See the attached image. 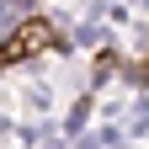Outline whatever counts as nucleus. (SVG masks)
<instances>
[{
  "label": "nucleus",
  "instance_id": "nucleus-1",
  "mask_svg": "<svg viewBox=\"0 0 149 149\" xmlns=\"http://www.w3.org/2000/svg\"><path fill=\"white\" fill-rule=\"evenodd\" d=\"M48 43H53V27H48V22H27L22 32H16V43H11L6 53H11V59H22V53H43Z\"/></svg>",
  "mask_w": 149,
  "mask_h": 149
}]
</instances>
